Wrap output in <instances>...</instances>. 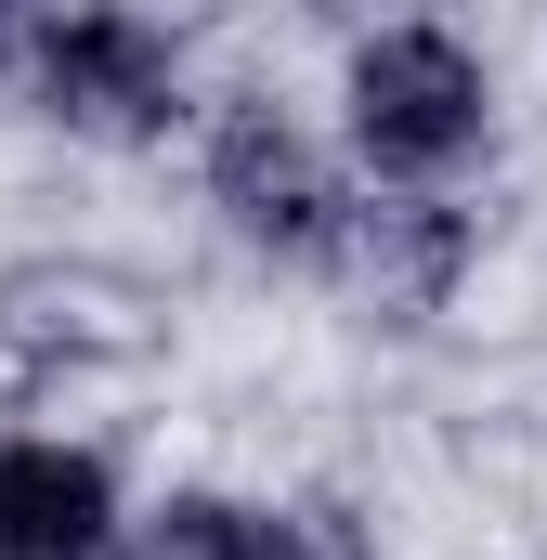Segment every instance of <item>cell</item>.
Wrapping results in <instances>:
<instances>
[{"label": "cell", "instance_id": "cell-6", "mask_svg": "<svg viewBox=\"0 0 547 560\" xmlns=\"http://www.w3.org/2000/svg\"><path fill=\"white\" fill-rule=\"evenodd\" d=\"M469 275V209L456 196H365L352 248H339V287H365L379 313H443Z\"/></svg>", "mask_w": 547, "mask_h": 560}, {"label": "cell", "instance_id": "cell-2", "mask_svg": "<svg viewBox=\"0 0 547 560\" xmlns=\"http://www.w3.org/2000/svg\"><path fill=\"white\" fill-rule=\"evenodd\" d=\"M196 183H209L222 235H235L248 261H287V275H339V248H352V222H365V183H352L339 131L287 118L274 92H222V105L196 118Z\"/></svg>", "mask_w": 547, "mask_h": 560}, {"label": "cell", "instance_id": "cell-7", "mask_svg": "<svg viewBox=\"0 0 547 560\" xmlns=\"http://www.w3.org/2000/svg\"><path fill=\"white\" fill-rule=\"evenodd\" d=\"M26 26L39 13H0V79H26Z\"/></svg>", "mask_w": 547, "mask_h": 560}, {"label": "cell", "instance_id": "cell-3", "mask_svg": "<svg viewBox=\"0 0 547 560\" xmlns=\"http://www.w3.org/2000/svg\"><path fill=\"white\" fill-rule=\"evenodd\" d=\"M13 92H26L53 131H79V143H170L196 118L183 39H170L156 13H39Z\"/></svg>", "mask_w": 547, "mask_h": 560}, {"label": "cell", "instance_id": "cell-4", "mask_svg": "<svg viewBox=\"0 0 547 560\" xmlns=\"http://www.w3.org/2000/svg\"><path fill=\"white\" fill-rule=\"evenodd\" d=\"M131 522H143V509L118 495L105 443L0 430V560H118Z\"/></svg>", "mask_w": 547, "mask_h": 560}, {"label": "cell", "instance_id": "cell-5", "mask_svg": "<svg viewBox=\"0 0 547 560\" xmlns=\"http://www.w3.org/2000/svg\"><path fill=\"white\" fill-rule=\"evenodd\" d=\"M118 560H365V535L326 509V495H222V482H183L131 522Z\"/></svg>", "mask_w": 547, "mask_h": 560}, {"label": "cell", "instance_id": "cell-1", "mask_svg": "<svg viewBox=\"0 0 547 560\" xmlns=\"http://www.w3.org/2000/svg\"><path fill=\"white\" fill-rule=\"evenodd\" d=\"M339 156L365 196H456L496 156V66L456 26H365L339 52Z\"/></svg>", "mask_w": 547, "mask_h": 560}]
</instances>
